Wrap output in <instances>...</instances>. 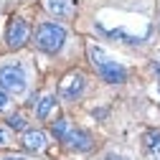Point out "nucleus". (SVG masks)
Returning a JSON list of instances; mask_svg holds the SVG:
<instances>
[{
    "label": "nucleus",
    "instance_id": "9d476101",
    "mask_svg": "<svg viewBox=\"0 0 160 160\" xmlns=\"http://www.w3.org/2000/svg\"><path fill=\"white\" fill-rule=\"evenodd\" d=\"M145 150H148V155L160 158V132L158 130H152V132L145 135Z\"/></svg>",
    "mask_w": 160,
    "mask_h": 160
},
{
    "label": "nucleus",
    "instance_id": "4468645a",
    "mask_svg": "<svg viewBox=\"0 0 160 160\" xmlns=\"http://www.w3.org/2000/svg\"><path fill=\"white\" fill-rule=\"evenodd\" d=\"M8 104V92H3V89H0V109H3Z\"/></svg>",
    "mask_w": 160,
    "mask_h": 160
},
{
    "label": "nucleus",
    "instance_id": "f257e3e1",
    "mask_svg": "<svg viewBox=\"0 0 160 160\" xmlns=\"http://www.w3.org/2000/svg\"><path fill=\"white\" fill-rule=\"evenodd\" d=\"M66 41V28L58 23H41L36 31V46L43 53H56Z\"/></svg>",
    "mask_w": 160,
    "mask_h": 160
},
{
    "label": "nucleus",
    "instance_id": "ddd939ff",
    "mask_svg": "<svg viewBox=\"0 0 160 160\" xmlns=\"http://www.w3.org/2000/svg\"><path fill=\"white\" fill-rule=\"evenodd\" d=\"M8 140H10V135H8V127H3V125H0V145H5Z\"/></svg>",
    "mask_w": 160,
    "mask_h": 160
},
{
    "label": "nucleus",
    "instance_id": "9b49d317",
    "mask_svg": "<svg viewBox=\"0 0 160 160\" xmlns=\"http://www.w3.org/2000/svg\"><path fill=\"white\" fill-rule=\"evenodd\" d=\"M51 132H53V135H56L58 140H64V137H66V135L71 132V125L66 122V119H56V122L51 125Z\"/></svg>",
    "mask_w": 160,
    "mask_h": 160
},
{
    "label": "nucleus",
    "instance_id": "1a4fd4ad",
    "mask_svg": "<svg viewBox=\"0 0 160 160\" xmlns=\"http://www.w3.org/2000/svg\"><path fill=\"white\" fill-rule=\"evenodd\" d=\"M46 8H48V13H53L58 18H66V15H71V0H46Z\"/></svg>",
    "mask_w": 160,
    "mask_h": 160
},
{
    "label": "nucleus",
    "instance_id": "0eeeda50",
    "mask_svg": "<svg viewBox=\"0 0 160 160\" xmlns=\"http://www.w3.org/2000/svg\"><path fill=\"white\" fill-rule=\"evenodd\" d=\"M23 148L31 152H38L46 148V135L41 130H23Z\"/></svg>",
    "mask_w": 160,
    "mask_h": 160
},
{
    "label": "nucleus",
    "instance_id": "f03ea898",
    "mask_svg": "<svg viewBox=\"0 0 160 160\" xmlns=\"http://www.w3.org/2000/svg\"><path fill=\"white\" fill-rule=\"evenodd\" d=\"M0 89L8 94H21L26 89V71L21 64H5L0 66Z\"/></svg>",
    "mask_w": 160,
    "mask_h": 160
},
{
    "label": "nucleus",
    "instance_id": "2eb2a0df",
    "mask_svg": "<svg viewBox=\"0 0 160 160\" xmlns=\"http://www.w3.org/2000/svg\"><path fill=\"white\" fill-rule=\"evenodd\" d=\"M104 160H127V158H122V155H114V152H112V155H107Z\"/></svg>",
    "mask_w": 160,
    "mask_h": 160
},
{
    "label": "nucleus",
    "instance_id": "dca6fc26",
    "mask_svg": "<svg viewBox=\"0 0 160 160\" xmlns=\"http://www.w3.org/2000/svg\"><path fill=\"white\" fill-rule=\"evenodd\" d=\"M5 160H21V158H5Z\"/></svg>",
    "mask_w": 160,
    "mask_h": 160
},
{
    "label": "nucleus",
    "instance_id": "20e7f679",
    "mask_svg": "<svg viewBox=\"0 0 160 160\" xmlns=\"http://www.w3.org/2000/svg\"><path fill=\"white\" fill-rule=\"evenodd\" d=\"M97 71L107 84H122L127 79V69L122 64H117V61H109V58L102 61V64H97Z\"/></svg>",
    "mask_w": 160,
    "mask_h": 160
},
{
    "label": "nucleus",
    "instance_id": "39448f33",
    "mask_svg": "<svg viewBox=\"0 0 160 160\" xmlns=\"http://www.w3.org/2000/svg\"><path fill=\"white\" fill-rule=\"evenodd\" d=\"M84 89H87V82H84V76H82V74H69L64 82H61V87H58L61 97H64V99H69V102L79 99V97L84 94Z\"/></svg>",
    "mask_w": 160,
    "mask_h": 160
},
{
    "label": "nucleus",
    "instance_id": "f8f14e48",
    "mask_svg": "<svg viewBox=\"0 0 160 160\" xmlns=\"http://www.w3.org/2000/svg\"><path fill=\"white\" fill-rule=\"evenodd\" d=\"M8 127H13V130H26V122H23L21 114H13V117L8 119Z\"/></svg>",
    "mask_w": 160,
    "mask_h": 160
},
{
    "label": "nucleus",
    "instance_id": "6e6552de",
    "mask_svg": "<svg viewBox=\"0 0 160 160\" xmlns=\"http://www.w3.org/2000/svg\"><path fill=\"white\" fill-rule=\"evenodd\" d=\"M53 109H56V97L53 94H43L38 99V104H36V117L38 119H48Z\"/></svg>",
    "mask_w": 160,
    "mask_h": 160
},
{
    "label": "nucleus",
    "instance_id": "423d86ee",
    "mask_svg": "<svg viewBox=\"0 0 160 160\" xmlns=\"http://www.w3.org/2000/svg\"><path fill=\"white\" fill-rule=\"evenodd\" d=\"M64 145L74 152H87L92 148V137L84 132V130H71L66 137H64Z\"/></svg>",
    "mask_w": 160,
    "mask_h": 160
},
{
    "label": "nucleus",
    "instance_id": "7ed1b4c3",
    "mask_svg": "<svg viewBox=\"0 0 160 160\" xmlns=\"http://www.w3.org/2000/svg\"><path fill=\"white\" fill-rule=\"evenodd\" d=\"M28 36H31V28H28V23L23 18H10L8 31H5V43L10 48H21L28 41Z\"/></svg>",
    "mask_w": 160,
    "mask_h": 160
}]
</instances>
